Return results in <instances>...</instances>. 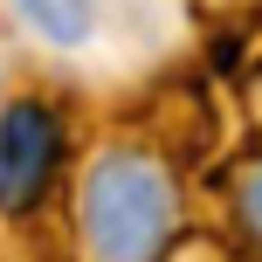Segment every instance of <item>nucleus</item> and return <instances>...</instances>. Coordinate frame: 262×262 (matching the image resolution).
Segmentation results:
<instances>
[{"instance_id": "3", "label": "nucleus", "mask_w": 262, "mask_h": 262, "mask_svg": "<svg viewBox=\"0 0 262 262\" xmlns=\"http://www.w3.org/2000/svg\"><path fill=\"white\" fill-rule=\"evenodd\" d=\"M14 14H21L41 41H55V49L90 41V0H14Z\"/></svg>"}, {"instance_id": "1", "label": "nucleus", "mask_w": 262, "mask_h": 262, "mask_svg": "<svg viewBox=\"0 0 262 262\" xmlns=\"http://www.w3.org/2000/svg\"><path fill=\"white\" fill-rule=\"evenodd\" d=\"M180 228V193L145 152H104L83 180V242L90 262H159Z\"/></svg>"}, {"instance_id": "2", "label": "nucleus", "mask_w": 262, "mask_h": 262, "mask_svg": "<svg viewBox=\"0 0 262 262\" xmlns=\"http://www.w3.org/2000/svg\"><path fill=\"white\" fill-rule=\"evenodd\" d=\"M55 152H62V131L41 104H7L0 111V207L28 214L55 180Z\"/></svg>"}, {"instance_id": "4", "label": "nucleus", "mask_w": 262, "mask_h": 262, "mask_svg": "<svg viewBox=\"0 0 262 262\" xmlns=\"http://www.w3.org/2000/svg\"><path fill=\"white\" fill-rule=\"evenodd\" d=\"M235 207H242V228H249V242L262 249V166L242 172V193H235Z\"/></svg>"}]
</instances>
